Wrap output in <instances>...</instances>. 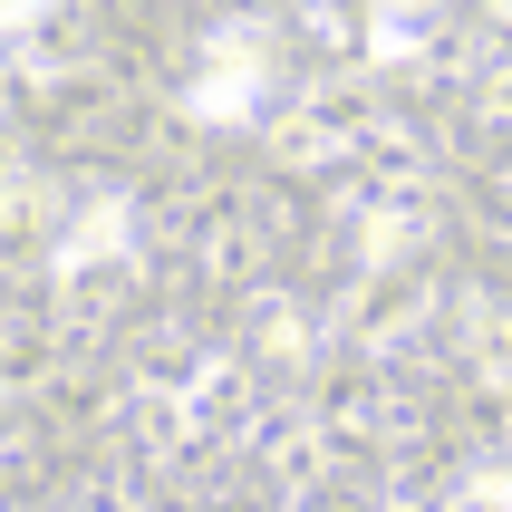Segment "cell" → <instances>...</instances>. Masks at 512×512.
<instances>
[{"instance_id": "obj_1", "label": "cell", "mask_w": 512, "mask_h": 512, "mask_svg": "<svg viewBox=\"0 0 512 512\" xmlns=\"http://www.w3.org/2000/svg\"><path fill=\"white\" fill-rule=\"evenodd\" d=\"M252 97H261V39L223 29V39H213V58H203V78L184 87V107L223 126V116H252Z\"/></svg>"}, {"instance_id": "obj_3", "label": "cell", "mask_w": 512, "mask_h": 512, "mask_svg": "<svg viewBox=\"0 0 512 512\" xmlns=\"http://www.w3.org/2000/svg\"><path fill=\"white\" fill-rule=\"evenodd\" d=\"M39 10H49V0H0V39H20V29L39 20Z\"/></svg>"}, {"instance_id": "obj_2", "label": "cell", "mask_w": 512, "mask_h": 512, "mask_svg": "<svg viewBox=\"0 0 512 512\" xmlns=\"http://www.w3.org/2000/svg\"><path fill=\"white\" fill-rule=\"evenodd\" d=\"M126 242H136L126 203H116V194H97L78 223H68V242H58V271H97V261H126Z\"/></svg>"}]
</instances>
